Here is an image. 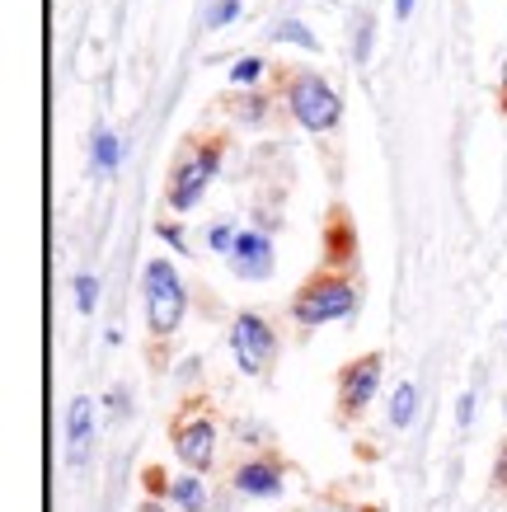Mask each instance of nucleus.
I'll return each instance as SVG.
<instances>
[{"instance_id": "1", "label": "nucleus", "mask_w": 507, "mask_h": 512, "mask_svg": "<svg viewBox=\"0 0 507 512\" xmlns=\"http://www.w3.org/2000/svg\"><path fill=\"white\" fill-rule=\"evenodd\" d=\"M277 99L287 104V113L296 118V127L310 132V137H324V132H334V127L343 123V94H338V85L324 76V71H310V66L287 71Z\"/></svg>"}, {"instance_id": "2", "label": "nucleus", "mask_w": 507, "mask_h": 512, "mask_svg": "<svg viewBox=\"0 0 507 512\" xmlns=\"http://www.w3.org/2000/svg\"><path fill=\"white\" fill-rule=\"evenodd\" d=\"M141 306H146V329H151L155 343L174 339L188 320V282L179 278L174 259L155 254L141 268Z\"/></svg>"}, {"instance_id": "3", "label": "nucleus", "mask_w": 507, "mask_h": 512, "mask_svg": "<svg viewBox=\"0 0 507 512\" xmlns=\"http://www.w3.org/2000/svg\"><path fill=\"white\" fill-rule=\"evenodd\" d=\"M362 306V292L348 273H315V278L292 296V325L296 329H320L334 320H353Z\"/></svg>"}, {"instance_id": "4", "label": "nucleus", "mask_w": 507, "mask_h": 512, "mask_svg": "<svg viewBox=\"0 0 507 512\" xmlns=\"http://www.w3.org/2000/svg\"><path fill=\"white\" fill-rule=\"evenodd\" d=\"M216 174H221V141H198V146H188L184 156L174 160V170H169V184H165V202L169 212H198L202 198L212 193Z\"/></svg>"}, {"instance_id": "5", "label": "nucleus", "mask_w": 507, "mask_h": 512, "mask_svg": "<svg viewBox=\"0 0 507 512\" xmlns=\"http://www.w3.org/2000/svg\"><path fill=\"white\" fill-rule=\"evenodd\" d=\"M231 357H235V372L259 381V376L273 372L277 362V329L268 325V315L259 311H240L231 320Z\"/></svg>"}, {"instance_id": "6", "label": "nucleus", "mask_w": 507, "mask_h": 512, "mask_svg": "<svg viewBox=\"0 0 507 512\" xmlns=\"http://www.w3.org/2000/svg\"><path fill=\"white\" fill-rule=\"evenodd\" d=\"M169 447H174V456L184 461L188 470H212L216 466V447H221V428H216V419L202 409V404H188L184 414L174 419V428H169Z\"/></svg>"}, {"instance_id": "7", "label": "nucleus", "mask_w": 507, "mask_h": 512, "mask_svg": "<svg viewBox=\"0 0 507 512\" xmlns=\"http://www.w3.org/2000/svg\"><path fill=\"white\" fill-rule=\"evenodd\" d=\"M381 381H385L381 353L353 357V362L338 372V409H343V419H362L371 404H376V395H381Z\"/></svg>"}, {"instance_id": "8", "label": "nucleus", "mask_w": 507, "mask_h": 512, "mask_svg": "<svg viewBox=\"0 0 507 512\" xmlns=\"http://www.w3.org/2000/svg\"><path fill=\"white\" fill-rule=\"evenodd\" d=\"M94 447H99V409H94L90 395H76L66 404V419H62V451H66V466L85 470L90 466Z\"/></svg>"}, {"instance_id": "9", "label": "nucleus", "mask_w": 507, "mask_h": 512, "mask_svg": "<svg viewBox=\"0 0 507 512\" xmlns=\"http://www.w3.org/2000/svg\"><path fill=\"white\" fill-rule=\"evenodd\" d=\"M226 268H231L240 282H268L277 273V249H273V231L263 226H240V240L226 254Z\"/></svg>"}, {"instance_id": "10", "label": "nucleus", "mask_w": 507, "mask_h": 512, "mask_svg": "<svg viewBox=\"0 0 507 512\" xmlns=\"http://www.w3.org/2000/svg\"><path fill=\"white\" fill-rule=\"evenodd\" d=\"M231 489L240 498L268 503V498H282V489H287V470L277 466V461H268V456H249V461H240V466H235Z\"/></svg>"}, {"instance_id": "11", "label": "nucleus", "mask_w": 507, "mask_h": 512, "mask_svg": "<svg viewBox=\"0 0 507 512\" xmlns=\"http://www.w3.org/2000/svg\"><path fill=\"white\" fill-rule=\"evenodd\" d=\"M174 512H212V489L202 480L198 470H188V475H169L165 480V494H160Z\"/></svg>"}, {"instance_id": "12", "label": "nucleus", "mask_w": 507, "mask_h": 512, "mask_svg": "<svg viewBox=\"0 0 507 512\" xmlns=\"http://www.w3.org/2000/svg\"><path fill=\"white\" fill-rule=\"evenodd\" d=\"M226 109L240 127H263L268 123V113H273V94L263 90H240L235 99H226Z\"/></svg>"}, {"instance_id": "13", "label": "nucleus", "mask_w": 507, "mask_h": 512, "mask_svg": "<svg viewBox=\"0 0 507 512\" xmlns=\"http://www.w3.org/2000/svg\"><path fill=\"white\" fill-rule=\"evenodd\" d=\"M385 419H390L395 433L414 428V419H418V386L414 381H400V386L390 390V400H385Z\"/></svg>"}, {"instance_id": "14", "label": "nucleus", "mask_w": 507, "mask_h": 512, "mask_svg": "<svg viewBox=\"0 0 507 512\" xmlns=\"http://www.w3.org/2000/svg\"><path fill=\"white\" fill-rule=\"evenodd\" d=\"M90 165H94V174H118V165H123V137L99 127L90 141Z\"/></svg>"}, {"instance_id": "15", "label": "nucleus", "mask_w": 507, "mask_h": 512, "mask_svg": "<svg viewBox=\"0 0 507 512\" xmlns=\"http://www.w3.org/2000/svg\"><path fill=\"white\" fill-rule=\"evenodd\" d=\"M273 43L301 47V52H320V38H315V29H310V24H301V19H277V24H273Z\"/></svg>"}, {"instance_id": "16", "label": "nucleus", "mask_w": 507, "mask_h": 512, "mask_svg": "<svg viewBox=\"0 0 507 512\" xmlns=\"http://www.w3.org/2000/svg\"><path fill=\"white\" fill-rule=\"evenodd\" d=\"M99 296H104L99 273H76V278H71V306H76V315H94V311H99Z\"/></svg>"}, {"instance_id": "17", "label": "nucleus", "mask_w": 507, "mask_h": 512, "mask_svg": "<svg viewBox=\"0 0 507 512\" xmlns=\"http://www.w3.org/2000/svg\"><path fill=\"white\" fill-rule=\"evenodd\" d=\"M263 76H268V62H263L259 52H245V57H235L231 62V85L235 90H254Z\"/></svg>"}, {"instance_id": "18", "label": "nucleus", "mask_w": 507, "mask_h": 512, "mask_svg": "<svg viewBox=\"0 0 507 512\" xmlns=\"http://www.w3.org/2000/svg\"><path fill=\"white\" fill-rule=\"evenodd\" d=\"M235 240H240V226H235V221H212V226H207V249L221 254V259L235 249Z\"/></svg>"}, {"instance_id": "19", "label": "nucleus", "mask_w": 507, "mask_h": 512, "mask_svg": "<svg viewBox=\"0 0 507 512\" xmlns=\"http://www.w3.org/2000/svg\"><path fill=\"white\" fill-rule=\"evenodd\" d=\"M240 10H245V0H212L202 24H207V29H231L235 19H240Z\"/></svg>"}, {"instance_id": "20", "label": "nucleus", "mask_w": 507, "mask_h": 512, "mask_svg": "<svg viewBox=\"0 0 507 512\" xmlns=\"http://www.w3.org/2000/svg\"><path fill=\"white\" fill-rule=\"evenodd\" d=\"M155 235H160V245H169L174 254H193L188 249V231H184V221H155Z\"/></svg>"}, {"instance_id": "21", "label": "nucleus", "mask_w": 507, "mask_h": 512, "mask_svg": "<svg viewBox=\"0 0 507 512\" xmlns=\"http://www.w3.org/2000/svg\"><path fill=\"white\" fill-rule=\"evenodd\" d=\"M371 43H376V19L362 15V24H357V38H353V62L357 66L371 62Z\"/></svg>"}, {"instance_id": "22", "label": "nucleus", "mask_w": 507, "mask_h": 512, "mask_svg": "<svg viewBox=\"0 0 507 512\" xmlns=\"http://www.w3.org/2000/svg\"><path fill=\"white\" fill-rule=\"evenodd\" d=\"M475 414H479V395H475V390H465L461 400H456V428H461V433H470V428H475Z\"/></svg>"}, {"instance_id": "23", "label": "nucleus", "mask_w": 507, "mask_h": 512, "mask_svg": "<svg viewBox=\"0 0 507 512\" xmlns=\"http://www.w3.org/2000/svg\"><path fill=\"white\" fill-rule=\"evenodd\" d=\"M104 404H108V414H127V390L113 386V390L104 395Z\"/></svg>"}, {"instance_id": "24", "label": "nucleus", "mask_w": 507, "mask_h": 512, "mask_svg": "<svg viewBox=\"0 0 507 512\" xmlns=\"http://www.w3.org/2000/svg\"><path fill=\"white\" fill-rule=\"evenodd\" d=\"M137 512H174V508H169L165 498H141V503H137Z\"/></svg>"}, {"instance_id": "25", "label": "nucleus", "mask_w": 507, "mask_h": 512, "mask_svg": "<svg viewBox=\"0 0 507 512\" xmlns=\"http://www.w3.org/2000/svg\"><path fill=\"white\" fill-rule=\"evenodd\" d=\"M493 484L507 489V447H503V456H498V466H493Z\"/></svg>"}, {"instance_id": "26", "label": "nucleus", "mask_w": 507, "mask_h": 512, "mask_svg": "<svg viewBox=\"0 0 507 512\" xmlns=\"http://www.w3.org/2000/svg\"><path fill=\"white\" fill-rule=\"evenodd\" d=\"M414 10H418V0H395V19H414Z\"/></svg>"}, {"instance_id": "27", "label": "nucleus", "mask_w": 507, "mask_h": 512, "mask_svg": "<svg viewBox=\"0 0 507 512\" xmlns=\"http://www.w3.org/2000/svg\"><path fill=\"white\" fill-rule=\"evenodd\" d=\"M357 512H367V508H357Z\"/></svg>"}]
</instances>
